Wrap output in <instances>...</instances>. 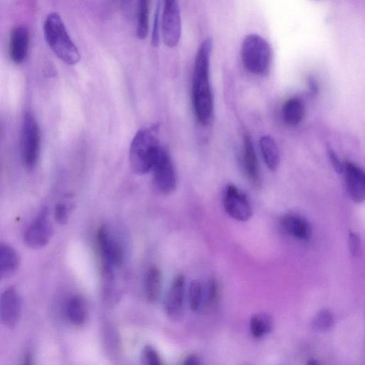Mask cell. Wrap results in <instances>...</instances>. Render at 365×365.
Returning <instances> with one entry per match:
<instances>
[{
  "label": "cell",
  "mask_w": 365,
  "mask_h": 365,
  "mask_svg": "<svg viewBox=\"0 0 365 365\" xmlns=\"http://www.w3.org/2000/svg\"><path fill=\"white\" fill-rule=\"evenodd\" d=\"M212 48L210 38L205 39L196 53L192 78V103L198 123L209 125L213 118V97L210 82V58Z\"/></svg>",
  "instance_id": "cell-1"
},
{
  "label": "cell",
  "mask_w": 365,
  "mask_h": 365,
  "mask_svg": "<svg viewBox=\"0 0 365 365\" xmlns=\"http://www.w3.org/2000/svg\"><path fill=\"white\" fill-rule=\"evenodd\" d=\"M159 127L143 128L135 134L129 148V161L132 170L138 175L150 172L160 148Z\"/></svg>",
  "instance_id": "cell-2"
},
{
  "label": "cell",
  "mask_w": 365,
  "mask_h": 365,
  "mask_svg": "<svg viewBox=\"0 0 365 365\" xmlns=\"http://www.w3.org/2000/svg\"><path fill=\"white\" fill-rule=\"evenodd\" d=\"M45 38L55 55L68 65H74L81 59L78 49L70 38L61 16L50 13L43 25Z\"/></svg>",
  "instance_id": "cell-3"
},
{
  "label": "cell",
  "mask_w": 365,
  "mask_h": 365,
  "mask_svg": "<svg viewBox=\"0 0 365 365\" xmlns=\"http://www.w3.org/2000/svg\"><path fill=\"white\" fill-rule=\"evenodd\" d=\"M241 58L245 68L255 76L268 73L272 63L269 43L257 34L247 35L241 46Z\"/></svg>",
  "instance_id": "cell-4"
},
{
  "label": "cell",
  "mask_w": 365,
  "mask_h": 365,
  "mask_svg": "<svg viewBox=\"0 0 365 365\" xmlns=\"http://www.w3.org/2000/svg\"><path fill=\"white\" fill-rule=\"evenodd\" d=\"M41 133L38 122L31 112H26L22 119L21 151L22 162L28 170L34 169L38 160Z\"/></svg>",
  "instance_id": "cell-5"
},
{
  "label": "cell",
  "mask_w": 365,
  "mask_h": 365,
  "mask_svg": "<svg viewBox=\"0 0 365 365\" xmlns=\"http://www.w3.org/2000/svg\"><path fill=\"white\" fill-rule=\"evenodd\" d=\"M155 188L163 195L172 193L177 185L174 165L168 150L160 146L150 170Z\"/></svg>",
  "instance_id": "cell-6"
},
{
  "label": "cell",
  "mask_w": 365,
  "mask_h": 365,
  "mask_svg": "<svg viewBox=\"0 0 365 365\" xmlns=\"http://www.w3.org/2000/svg\"><path fill=\"white\" fill-rule=\"evenodd\" d=\"M223 205L226 212L237 221H247L252 215V207L248 197L235 185L226 186Z\"/></svg>",
  "instance_id": "cell-7"
},
{
  "label": "cell",
  "mask_w": 365,
  "mask_h": 365,
  "mask_svg": "<svg viewBox=\"0 0 365 365\" xmlns=\"http://www.w3.org/2000/svg\"><path fill=\"white\" fill-rule=\"evenodd\" d=\"M53 234V227L47 208L43 209L29 225L24 241L31 248L38 249L47 245Z\"/></svg>",
  "instance_id": "cell-8"
},
{
  "label": "cell",
  "mask_w": 365,
  "mask_h": 365,
  "mask_svg": "<svg viewBox=\"0 0 365 365\" xmlns=\"http://www.w3.org/2000/svg\"><path fill=\"white\" fill-rule=\"evenodd\" d=\"M181 19L178 3L164 4L162 16V36L166 46L173 48L180 41Z\"/></svg>",
  "instance_id": "cell-9"
},
{
  "label": "cell",
  "mask_w": 365,
  "mask_h": 365,
  "mask_svg": "<svg viewBox=\"0 0 365 365\" xmlns=\"http://www.w3.org/2000/svg\"><path fill=\"white\" fill-rule=\"evenodd\" d=\"M342 173L346 191L349 197L356 203H361L365 199V178L364 170L355 163L346 160Z\"/></svg>",
  "instance_id": "cell-10"
},
{
  "label": "cell",
  "mask_w": 365,
  "mask_h": 365,
  "mask_svg": "<svg viewBox=\"0 0 365 365\" xmlns=\"http://www.w3.org/2000/svg\"><path fill=\"white\" fill-rule=\"evenodd\" d=\"M21 298L14 287L6 289L0 298V316L3 324L7 327H14L21 314Z\"/></svg>",
  "instance_id": "cell-11"
},
{
  "label": "cell",
  "mask_w": 365,
  "mask_h": 365,
  "mask_svg": "<svg viewBox=\"0 0 365 365\" xmlns=\"http://www.w3.org/2000/svg\"><path fill=\"white\" fill-rule=\"evenodd\" d=\"M185 296V279L178 275L173 280L165 303L168 317L173 320L179 319L183 312Z\"/></svg>",
  "instance_id": "cell-12"
},
{
  "label": "cell",
  "mask_w": 365,
  "mask_h": 365,
  "mask_svg": "<svg viewBox=\"0 0 365 365\" xmlns=\"http://www.w3.org/2000/svg\"><path fill=\"white\" fill-rule=\"evenodd\" d=\"M97 240L99 250L106 264H112L120 267L123 262V251L120 246L110 237L106 226L98 229Z\"/></svg>",
  "instance_id": "cell-13"
},
{
  "label": "cell",
  "mask_w": 365,
  "mask_h": 365,
  "mask_svg": "<svg viewBox=\"0 0 365 365\" xmlns=\"http://www.w3.org/2000/svg\"><path fill=\"white\" fill-rule=\"evenodd\" d=\"M242 162L245 173L253 186L258 187L261 185L259 166L252 139L245 135L242 140Z\"/></svg>",
  "instance_id": "cell-14"
},
{
  "label": "cell",
  "mask_w": 365,
  "mask_h": 365,
  "mask_svg": "<svg viewBox=\"0 0 365 365\" xmlns=\"http://www.w3.org/2000/svg\"><path fill=\"white\" fill-rule=\"evenodd\" d=\"M279 227L285 234L299 240H308L312 236L309 222L297 214L289 213L284 215L280 219Z\"/></svg>",
  "instance_id": "cell-15"
},
{
  "label": "cell",
  "mask_w": 365,
  "mask_h": 365,
  "mask_svg": "<svg viewBox=\"0 0 365 365\" xmlns=\"http://www.w3.org/2000/svg\"><path fill=\"white\" fill-rule=\"evenodd\" d=\"M29 32L24 26L14 27L9 36V52L11 59L15 63H22L27 55Z\"/></svg>",
  "instance_id": "cell-16"
},
{
  "label": "cell",
  "mask_w": 365,
  "mask_h": 365,
  "mask_svg": "<svg viewBox=\"0 0 365 365\" xmlns=\"http://www.w3.org/2000/svg\"><path fill=\"white\" fill-rule=\"evenodd\" d=\"M305 114L304 101L298 97L287 99L282 107L283 120L289 125H296L301 123Z\"/></svg>",
  "instance_id": "cell-17"
},
{
  "label": "cell",
  "mask_w": 365,
  "mask_h": 365,
  "mask_svg": "<svg viewBox=\"0 0 365 365\" xmlns=\"http://www.w3.org/2000/svg\"><path fill=\"white\" fill-rule=\"evenodd\" d=\"M259 145L266 166L271 171L277 170L279 165L280 156L274 139L269 135H263L259 139Z\"/></svg>",
  "instance_id": "cell-18"
},
{
  "label": "cell",
  "mask_w": 365,
  "mask_h": 365,
  "mask_svg": "<svg viewBox=\"0 0 365 365\" xmlns=\"http://www.w3.org/2000/svg\"><path fill=\"white\" fill-rule=\"evenodd\" d=\"M19 264V257L11 247L0 244V280L11 276Z\"/></svg>",
  "instance_id": "cell-19"
},
{
  "label": "cell",
  "mask_w": 365,
  "mask_h": 365,
  "mask_svg": "<svg viewBox=\"0 0 365 365\" xmlns=\"http://www.w3.org/2000/svg\"><path fill=\"white\" fill-rule=\"evenodd\" d=\"M66 312L68 319L71 324L75 326L83 325L88 317L86 301L81 295L73 297L67 304Z\"/></svg>",
  "instance_id": "cell-20"
},
{
  "label": "cell",
  "mask_w": 365,
  "mask_h": 365,
  "mask_svg": "<svg viewBox=\"0 0 365 365\" xmlns=\"http://www.w3.org/2000/svg\"><path fill=\"white\" fill-rule=\"evenodd\" d=\"M162 289V274L159 269L152 267L148 271L145 280V294L150 303L156 302L160 296Z\"/></svg>",
  "instance_id": "cell-21"
},
{
  "label": "cell",
  "mask_w": 365,
  "mask_h": 365,
  "mask_svg": "<svg viewBox=\"0 0 365 365\" xmlns=\"http://www.w3.org/2000/svg\"><path fill=\"white\" fill-rule=\"evenodd\" d=\"M273 328L272 317L265 313L256 314L250 322L252 335L255 339H262L271 332Z\"/></svg>",
  "instance_id": "cell-22"
},
{
  "label": "cell",
  "mask_w": 365,
  "mask_h": 365,
  "mask_svg": "<svg viewBox=\"0 0 365 365\" xmlns=\"http://www.w3.org/2000/svg\"><path fill=\"white\" fill-rule=\"evenodd\" d=\"M150 0H138L136 35L139 39H145L149 31Z\"/></svg>",
  "instance_id": "cell-23"
},
{
  "label": "cell",
  "mask_w": 365,
  "mask_h": 365,
  "mask_svg": "<svg viewBox=\"0 0 365 365\" xmlns=\"http://www.w3.org/2000/svg\"><path fill=\"white\" fill-rule=\"evenodd\" d=\"M334 325V317L328 309L319 311L312 322V327L317 331H327Z\"/></svg>",
  "instance_id": "cell-24"
},
{
  "label": "cell",
  "mask_w": 365,
  "mask_h": 365,
  "mask_svg": "<svg viewBox=\"0 0 365 365\" xmlns=\"http://www.w3.org/2000/svg\"><path fill=\"white\" fill-rule=\"evenodd\" d=\"M219 298V287L217 282L215 279H211L207 284L205 293H203L202 305L206 309H210L215 305Z\"/></svg>",
  "instance_id": "cell-25"
},
{
  "label": "cell",
  "mask_w": 365,
  "mask_h": 365,
  "mask_svg": "<svg viewBox=\"0 0 365 365\" xmlns=\"http://www.w3.org/2000/svg\"><path fill=\"white\" fill-rule=\"evenodd\" d=\"M189 298L190 308L197 311L201 307L202 299V287L197 281H193L190 286Z\"/></svg>",
  "instance_id": "cell-26"
},
{
  "label": "cell",
  "mask_w": 365,
  "mask_h": 365,
  "mask_svg": "<svg viewBox=\"0 0 365 365\" xmlns=\"http://www.w3.org/2000/svg\"><path fill=\"white\" fill-rule=\"evenodd\" d=\"M143 364L148 365H161L162 361L158 351L150 346L144 347L142 352Z\"/></svg>",
  "instance_id": "cell-27"
},
{
  "label": "cell",
  "mask_w": 365,
  "mask_h": 365,
  "mask_svg": "<svg viewBox=\"0 0 365 365\" xmlns=\"http://www.w3.org/2000/svg\"><path fill=\"white\" fill-rule=\"evenodd\" d=\"M69 207L64 202H58L55 207V217L56 221L61 225L66 224L68 221Z\"/></svg>",
  "instance_id": "cell-28"
},
{
  "label": "cell",
  "mask_w": 365,
  "mask_h": 365,
  "mask_svg": "<svg viewBox=\"0 0 365 365\" xmlns=\"http://www.w3.org/2000/svg\"><path fill=\"white\" fill-rule=\"evenodd\" d=\"M349 249L353 257H359L361 252V244L359 235L354 232H349Z\"/></svg>",
  "instance_id": "cell-29"
},
{
  "label": "cell",
  "mask_w": 365,
  "mask_h": 365,
  "mask_svg": "<svg viewBox=\"0 0 365 365\" xmlns=\"http://www.w3.org/2000/svg\"><path fill=\"white\" fill-rule=\"evenodd\" d=\"M327 154L329 161L331 162L334 170L337 173H342L344 163L341 162L339 157L337 155L334 150L330 145L327 147Z\"/></svg>",
  "instance_id": "cell-30"
},
{
  "label": "cell",
  "mask_w": 365,
  "mask_h": 365,
  "mask_svg": "<svg viewBox=\"0 0 365 365\" xmlns=\"http://www.w3.org/2000/svg\"><path fill=\"white\" fill-rule=\"evenodd\" d=\"M159 14H160V5L158 4L155 16L153 23V29L152 34V44L154 46H157L159 43Z\"/></svg>",
  "instance_id": "cell-31"
},
{
  "label": "cell",
  "mask_w": 365,
  "mask_h": 365,
  "mask_svg": "<svg viewBox=\"0 0 365 365\" xmlns=\"http://www.w3.org/2000/svg\"><path fill=\"white\" fill-rule=\"evenodd\" d=\"M182 364L186 365H197L200 364L201 361L198 356L195 355H190L184 359Z\"/></svg>",
  "instance_id": "cell-32"
},
{
  "label": "cell",
  "mask_w": 365,
  "mask_h": 365,
  "mask_svg": "<svg viewBox=\"0 0 365 365\" xmlns=\"http://www.w3.org/2000/svg\"><path fill=\"white\" fill-rule=\"evenodd\" d=\"M122 6L126 9L130 6L131 0H120Z\"/></svg>",
  "instance_id": "cell-33"
},
{
  "label": "cell",
  "mask_w": 365,
  "mask_h": 365,
  "mask_svg": "<svg viewBox=\"0 0 365 365\" xmlns=\"http://www.w3.org/2000/svg\"><path fill=\"white\" fill-rule=\"evenodd\" d=\"M178 3V0H164V4H173Z\"/></svg>",
  "instance_id": "cell-34"
}]
</instances>
